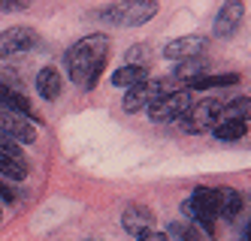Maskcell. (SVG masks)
<instances>
[{
	"label": "cell",
	"mask_w": 251,
	"mask_h": 241,
	"mask_svg": "<svg viewBox=\"0 0 251 241\" xmlns=\"http://www.w3.org/2000/svg\"><path fill=\"white\" fill-rule=\"evenodd\" d=\"M67 72L76 85L91 90L100 79V72L109 61V36L106 33H88L79 43L67 48Z\"/></svg>",
	"instance_id": "obj_1"
},
{
	"label": "cell",
	"mask_w": 251,
	"mask_h": 241,
	"mask_svg": "<svg viewBox=\"0 0 251 241\" xmlns=\"http://www.w3.org/2000/svg\"><path fill=\"white\" fill-rule=\"evenodd\" d=\"M157 15V3H149V0H127V3H112V6H103L100 18L109 24L118 27H139V24H149L151 18Z\"/></svg>",
	"instance_id": "obj_2"
},
{
	"label": "cell",
	"mask_w": 251,
	"mask_h": 241,
	"mask_svg": "<svg viewBox=\"0 0 251 241\" xmlns=\"http://www.w3.org/2000/svg\"><path fill=\"white\" fill-rule=\"evenodd\" d=\"M191 109H194V94H191L188 88H178V90H173V94L160 97L157 103H151L146 112H149L151 121L167 124V121H182Z\"/></svg>",
	"instance_id": "obj_3"
},
{
	"label": "cell",
	"mask_w": 251,
	"mask_h": 241,
	"mask_svg": "<svg viewBox=\"0 0 251 241\" xmlns=\"http://www.w3.org/2000/svg\"><path fill=\"white\" fill-rule=\"evenodd\" d=\"M221 121H224V103L221 100H203L182 118V130L191 136H200L206 130H215Z\"/></svg>",
	"instance_id": "obj_4"
},
{
	"label": "cell",
	"mask_w": 251,
	"mask_h": 241,
	"mask_svg": "<svg viewBox=\"0 0 251 241\" xmlns=\"http://www.w3.org/2000/svg\"><path fill=\"white\" fill-rule=\"evenodd\" d=\"M173 82H160V79H146V82H139L136 88L127 90V97H124V112H142V109H149L151 103H157L160 97H167L173 94Z\"/></svg>",
	"instance_id": "obj_5"
},
{
	"label": "cell",
	"mask_w": 251,
	"mask_h": 241,
	"mask_svg": "<svg viewBox=\"0 0 251 241\" xmlns=\"http://www.w3.org/2000/svg\"><path fill=\"white\" fill-rule=\"evenodd\" d=\"M185 214H191L197 223H203L206 232H215V217H218V196L209 187H197L191 199L185 202Z\"/></svg>",
	"instance_id": "obj_6"
},
{
	"label": "cell",
	"mask_w": 251,
	"mask_h": 241,
	"mask_svg": "<svg viewBox=\"0 0 251 241\" xmlns=\"http://www.w3.org/2000/svg\"><path fill=\"white\" fill-rule=\"evenodd\" d=\"M33 45H37V30H30V27L15 24L0 33V58H15V54L30 51Z\"/></svg>",
	"instance_id": "obj_7"
},
{
	"label": "cell",
	"mask_w": 251,
	"mask_h": 241,
	"mask_svg": "<svg viewBox=\"0 0 251 241\" xmlns=\"http://www.w3.org/2000/svg\"><path fill=\"white\" fill-rule=\"evenodd\" d=\"M0 133L9 136L12 142H19V145H33V142H37V127H33L27 118L3 109V106H0Z\"/></svg>",
	"instance_id": "obj_8"
},
{
	"label": "cell",
	"mask_w": 251,
	"mask_h": 241,
	"mask_svg": "<svg viewBox=\"0 0 251 241\" xmlns=\"http://www.w3.org/2000/svg\"><path fill=\"white\" fill-rule=\"evenodd\" d=\"M206 45H209V40H206L203 33L176 36V40H170V43H167L164 58H170V61H191V58H197V54H200Z\"/></svg>",
	"instance_id": "obj_9"
},
{
	"label": "cell",
	"mask_w": 251,
	"mask_h": 241,
	"mask_svg": "<svg viewBox=\"0 0 251 241\" xmlns=\"http://www.w3.org/2000/svg\"><path fill=\"white\" fill-rule=\"evenodd\" d=\"M242 18H245V3L242 0H227L221 6V12H218V18H215V33L218 36H233L239 30Z\"/></svg>",
	"instance_id": "obj_10"
},
{
	"label": "cell",
	"mask_w": 251,
	"mask_h": 241,
	"mask_svg": "<svg viewBox=\"0 0 251 241\" xmlns=\"http://www.w3.org/2000/svg\"><path fill=\"white\" fill-rule=\"evenodd\" d=\"M0 106L9 109V112H15V115H22V118H30V124H33V121H40V115L33 112L30 100H27L25 94H19L15 88H9L6 82H0Z\"/></svg>",
	"instance_id": "obj_11"
},
{
	"label": "cell",
	"mask_w": 251,
	"mask_h": 241,
	"mask_svg": "<svg viewBox=\"0 0 251 241\" xmlns=\"http://www.w3.org/2000/svg\"><path fill=\"white\" fill-rule=\"evenodd\" d=\"M121 223H124V229H127L130 235H142V232H151L154 214L146 205H127L124 214H121Z\"/></svg>",
	"instance_id": "obj_12"
},
{
	"label": "cell",
	"mask_w": 251,
	"mask_h": 241,
	"mask_svg": "<svg viewBox=\"0 0 251 241\" xmlns=\"http://www.w3.org/2000/svg\"><path fill=\"white\" fill-rule=\"evenodd\" d=\"M37 90H40V97L43 100H58L61 97V90H64V79H61V72L55 66H43L37 72Z\"/></svg>",
	"instance_id": "obj_13"
},
{
	"label": "cell",
	"mask_w": 251,
	"mask_h": 241,
	"mask_svg": "<svg viewBox=\"0 0 251 241\" xmlns=\"http://www.w3.org/2000/svg\"><path fill=\"white\" fill-rule=\"evenodd\" d=\"M146 79H149V66H142V64H139V66L124 64L121 69L112 72V85H115V88H127V90L136 88L139 82H146Z\"/></svg>",
	"instance_id": "obj_14"
},
{
	"label": "cell",
	"mask_w": 251,
	"mask_h": 241,
	"mask_svg": "<svg viewBox=\"0 0 251 241\" xmlns=\"http://www.w3.org/2000/svg\"><path fill=\"white\" fill-rule=\"evenodd\" d=\"M215 196H218V214H224L227 220L236 217V214L242 211V205H245L242 193L233 190V187H218V190H215Z\"/></svg>",
	"instance_id": "obj_15"
},
{
	"label": "cell",
	"mask_w": 251,
	"mask_h": 241,
	"mask_svg": "<svg viewBox=\"0 0 251 241\" xmlns=\"http://www.w3.org/2000/svg\"><path fill=\"white\" fill-rule=\"evenodd\" d=\"M212 133H215V139H221V142H236V139H242L248 133V121L227 118V121H221L218 127H215Z\"/></svg>",
	"instance_id": "obj_16"
},
{
	"label": "cell",
	"mask_w": 251,
	"mask_h": 241,
	"mask_svg": "<svg viewBox=\"0 0 251 241\" xmlns=\"http://www.w3.org/2000/svg\"><path fill=\"white\" fill-rule=\"evenodd\" d=\"M239 85V72H221V76H200L194 79L188 90H209V88H230Z\"/></svg>",
	"instance_id": "obj_17"
},
{
	"label": "cell",
	"mask_w": 251,
	"mask_h": 241,
	"mask_svg": "<svg viewBox=\"0 0 251 241\" xmlns=\"http://www.w3.org/2000/svg\"><path fill=\"white\" fill-rule=\"evenodd\" d=\"M0 178L25 181V178H27V163H25V160H12V157H6V154H0Z\"/></svg>",
	"instance_id": "obj_18"
},
{
	"label": "cell",
	"mask_w": 251,
	"mask_h": 241,
	"mask_svg": "<svg viewBox=\"0 0 251 241\" xmlns=\"http://www.w3.org/2000/svg\"><path fill=\"white\" fill-rule=\"evenodd\" d=\"M206 72V61H200V58H191V61H182V66H178V72H176V82H194V79H200Z\"/></svg>",
	"instance_id": "obj_19"
},
{
	"label": "cell",
	"mask_w": 251,
	"mask_h": 241,
	"mask_svg": "<svg viewBox=\"0 0 251 241\" xmlns=\"http://www.w3.org/2000/svg\"><path fill=\"white\" fill-rule=\"evenodd\" d=\"M0 154H6V157H12V160H25V157H22L19 142H12V139H9V136H3V133H0Z\"/></svg>",
	"instance_id": "obj_20"
},
{
	"label": "cell",
	"mask_w": 251,
	"mask_h": 241,
	"mask_svg": "<svg viewBox=\"0 0 251 241\" xmlns=\"http://www.w3.org/2000/svg\"><path fill=\"white\" fill-rule=\"evenodd\" d=\"M170 232H173V235H178L182 241H203V238H200V232L191 229V226H185V223H173V226H170Z\"/></svg>",
	"instance_id": "obj_21"
},
{
	"label": "cell",
	"mask_w": 251,
	"mask_h": 241,
	"mask_svg": "<svg viewBox=\"0 0 251 241\" xmlns=\"http://www.w3.org/2000/svg\"><path fill=\"white\" fill-rule=\"evenodd\" d=\"M136 241H170L164 232H142V235H136Z\"/></svg>",
	"instance_id": "obj_22"
},
{
	"label": "cell",
	"mask_w": 251,
	"mask_h": 241,
	"mask_svg": "<svg viewBox=\"0 0 251 241\" xmlns=\"http://www.w3.org/2000/svg\"><path fill=\"white\" fill-rule=\"evenodd\" d=\"M0 196H3V199H6V202H12V199H15V196H19V193H15V190H12V187H9V184H6V181H3V178H0Z\"/></svg>",
	"instance_id": "obj_23"
},
{
	"label": "cell",
	"mask_w": 251,
	"mask_h": 241,
	"mask_svg": "<svg viewBox=\"0 0 251 241\" xmlns=\"http://www.w3.org/2000/svg\"><path fill=\"white\" fill-rule=\"evenodd\" d=\"M27 9V3H6V0H0V12H22Z\"/></svg>",
	"instance_id": "obj_24"
}]
</instances>
